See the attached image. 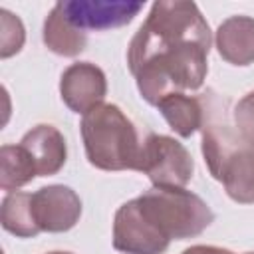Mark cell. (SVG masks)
<instances>
[{"mask_svg":"<svg viewBox=\"0 0 254 254\" xmlns=\"http://www.w3.org/2000/svg\"><path fill=\"white\" fill-rule=\"evenodd\" d=\"M87 161L101 171H139L143 141L131 119L113 103H99L81 119Z\"/></svg>","mask_w":254,"mask_h":254,"instance_id":"obj_2","label":"cell"},{"mask_svg":"<svg viewBox=\"0 0 254 254\" xmlns=\"http://www.w3.org/2000/svg\"><path fill=\"white\" fill-rule=\"evenodd\" d=\"M30 196L32 192H18V190H12L4 196L0 208V222L6 232L16 234L20 238H32L40 234L32 216Z\"/></svg>","mask_w":254,"mask_h":254,"instance_id":"obj_15","label":"cell"},{"mask_svg":"<svg viewBox=\"0 0 254 254\" xmlns=\"http://www.w3.org/2000/svg\"><path fill=\"white\" fill-rule=\"evenodd\" d=\"M169 242L159 234L151 222L139 212L137 200H129L119 206L113 220V248L125 254H161L169 248Z\"/></svg>","mask_w":254,"mask_h":254,"instance_id":"obj_5","label":"cell"},{"mask_svg":"<svg viewBox=\"0 0 254 254\" xmlns=\"http://www.w3.org/2000/svg\"><path fill=\"white\" fill-rule=\"evenodd\" d=\"M192 157L179 141L167 135H145L139 171L145 173L155 187L185 189L192 179Z\"/></svg>","mask_w":254,"mask_h":254,"instance_id":"obj_4","label":"cell"},{"mask_svg":"<svg viewBox=\"0 0 254 254\" xmlns=\"http://www.w3.org/2000/svg\"><path fill=\"white\" fill-rule=\"evenodd\" d=\"M157 107L161 115L165 117V121L169 123V127L181 137H190L196 129L202 127L204 107H202L200 97L173 93L165 97Z\"/></svg>","mask_w":254,"mask_h":254,"instance_id":"obj_13","label":"cell"},{"mask_svg":"<svg viewBox=\"0 0 254 254\" xmlns=\"http://www.w3.org/2000/svg\"><path fill=\"white\" fill-rule=\"evenodd\" d=\"M64 16L79 30H109L129 24L143 8L141 2L123 0H69L58 2Z\"/></svg>","mask_w":254,"mask_h":254,"instance_id":"obj_7","label":"cell"},{"mask_svg":"<svg viewBox=\"0 0 254 254\" xmlns=\"http://www.w3.org/2000/svg\"><path fill=\"white\" fill-rule=\"evenodd\" d=\"M212 36L194 2H155L127 50L141 97L159 105L173 93L198 89L206 77Z\"/></svg>","mask_w":254,"mask_h":254,"instance_id":"obj_1","label":"cell"},{"mask_svg":"<svg viewBox=\"0 0 254 254\" xmlns=\"http://www.w3.org/2000/svg\"><path fill=\"white\" fill-rule=\"evenodd\" d=\"M0 56L10 58L12 54L20 52L24 44V26L20 18L10 14L8 10H0Z\"/></svg>","mask_w":254,"mask_h":254,"instance_id":"obj_17","label":"cell"},{"mask_svg":"<svg viewBox=\"0 0 254 254\" xmlns=\"http://www.w3.org/2000/svg\"><path fill=\"white\" fill-rule=\"evenodd\" d=\"M44 44L48 50L60 56H77L85 50L87 44V34L79 28H75L62 12L60 4L52 8V12L46 18L44 24Z\"/></svg>","mask_w":254,"mask_h":254,"instance_id":"obj_12","label":"cell"},{"mask_svg":"<svg viewBox=\"0 0 254 254\" xmlns=\"http://www.w3.org/2000/svg\"><path fill=\"white\" fill-rule=\"evenodd\" d=\"M183 254H232V252L224 248H216V246H190Z\"/></svg>","mask_w":254,"mask_h":254,"instance_id":"obj_18","label":"cell"},{"mask_svg":"<svg viewBox=\"0 0 254 254\" xmlns=\"http://www.w3.org/2000/svg\"><path fill=\"white\" fill-rule=\"evenodd\" d=\"M218 54L234 65H248L254 62V18L230 16L216 30Z\"/></svg>","mask_w":254,"mask_h":254,"instance_id":"obj_10","label":"cell"},{"mask_svg":"<svg viewBox=\"0 0 254 254\" xmlns=\"http://www.w3.org/2000/svg\"><path fill=\"white\" fill-rule=\"evenodd\" d=\"M30 206L40 232H65L75 226L81 214L79 196L64 185H52L32 192Z\"/></svg>","mask_w":254,"mask_h":254,"instance_id":"obj_6","label":"cell"},{"mask_svg":"<svg viewBox=\"0 0 254 254\" xmlns=\"http://www.w3.org/2000/svg\"><path fill=\"white\" fill-rule=\"evenodd\" d=\"M20 145L32 157L38 177L56 175L65 163V139L54 125H36L22 137Z\"/></svg>","mask_w":254,"mask_h":254,"instance_id":"obj_9","label":"cell"},{"mask_svg":"<svg viewBox=\"0 0 254 254\" xmlns=\"http://www.w3.org/2000/svg\"><path fill=\"white\" fill-rule=\"evenodd\" d=\"M135 200L147 222L167 240L198 236L214 220L208 204L185 189L153 187Z\"/></svg>","mask_w":254,"mask_h":254,"instance_id":"obj_3","label":"cell"},{"mask_svg":"<svg viewBox=\"0 0 254 254\" xmlns=\"http://www.w3.org/2000/svg\"><path fill=\"white\" fill-rule=\"evenodd\" d=\"M38 177L36 165L28 151L18 145H4L0 149V187L2 190H16Z\"/></svg>","mask_w":254,"mask_h":254,"instance_id":"obj_14","label":"cell"},{"mask_svg":"<svg viewBox=\"0 0 254 254\" xmlns=\"http://www.w3.org/2000/svg\"><path fill=\"white\" fill-rule=\"evenodd\" d=\"M220 183L232 200L242 204L254 202V151L238 145V137L234 153L220 175Z\"/></svg>","mask_w":254,"mask_h":254,"instance_id":"obj_11","label":"cell"},{"mask_svg":"<svg viewBox=\"0 0 254 254\" xmlns=\"http://www.w3.org/2000/svg\"><path fill=\"white\" fill-rule=\"evenodd\" d=\"M246 254H254V252H246Z\"/></svg>","mask_w":254,"mask_h":254,"instance_id":"obj_20","label":"cell"},{"mask_svg":"<svg viewBox=\"0 0 254 254\" xmlns=\"http://www.w3.org/2000/svg\"><path fill=\"white\" fill-rule=\"evenodd\" d=\"M232 125L238 137V145L254 151V91L244 95L234 107Z\"/></svg>","mask_w":254,"mask_h":254,"instance_id":"obj_16","label":"cell"},{"mask_svg":"<svg viewBox=\"0 0 254 254\" xmlns=\"http://www.w3.org/2000/svg\"><path fill=\"white\" fill-rule=\"evenodd\" d=\"M50 254H71V252H50Z\"/></svg>","mask_w":254,"mask_h":254,"instance_id":"obj_19","label":"cell"},{"mask_svg":"<svg viewBox=\"0 0 254 254\" xmlns=\"http://www.w3.org/2000/svg\"><path fill=\"white\" fill-rule=\"evenodd\" d=\"M60 93L71 111L85 115L89 109L97 107L107 93L105 73L89 62L71 64L62 73Z\"/></svg>","mask_w":254,"mask_h":254,"instance_id":"obj_8","label":"cell"}]
</instances>
